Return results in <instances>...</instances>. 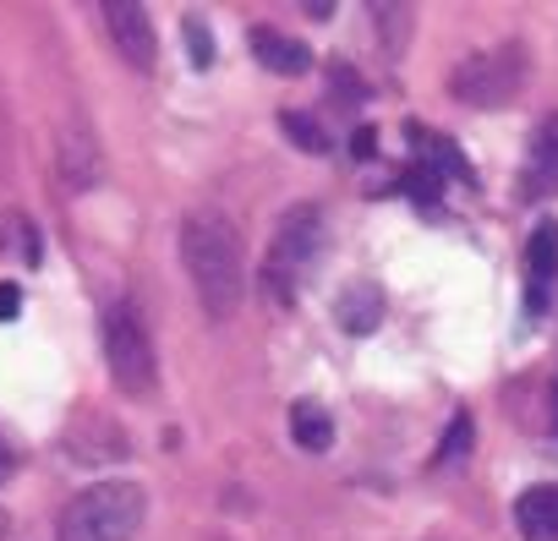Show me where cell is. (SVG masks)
<instances>
[{"instance_id":"7c38bea8","label":"cell","mask_w":558,"mask_h":541,"mask_svg":"<svg viewBox=\"0 0 558 541\" xmlns=\"http://www.w3.org/2000/svg\"><path fill=\"white\" fill-rule=\"evenodd\" d=\"M291 438H296V448H307V454H329V448H335V421H329V410L313 405V399H296V405H291Z\"/></svg>"},{"instance_id":"9c48e42d","label":"cell","mask_w":558,"mask_h":541,"mask_svg":"<svg viewBox=\"0 0 558 541\" xmlns=\"http://www.w3.org/2000/svg\"><path fill=\"white\" fill-rule=\"evenodd\" d=\"M514 530L520 541H558V481L525 487L514 497Z\"/></svg>"},{"instance_id":"ba28073f","label":"cell","mask_w":558,"mask_h":541,"mask_svg":"<svg viewBox=\"0 0 558 541\" xmlns=\"http://www.w3.org/2000/svg\"><path fill=\"white\" fill-rule=\"evenodd\" d=\"M520 197H525V202L558 197V115H542V126L531 132V153H525Z\"/></svg>"},{"instance_id":"7a4b0ae2","label":"cell","mask_w":558,"mask_h":541,"mask_svg":"<svg viewBox=\"0 0 558 541\" xmlns=\"http://www.w3.org/2000/svg\"><path fill=\"white\" fill-rule=\"evenodd\" d=\"M148 497L137 481H94L61 508L56 536L61 541H132L143 530Z\"/></svg>"},{"instance_id":"8fae6325","label":"cell","mask_w":558,"mask_h":541,"mask_svg":"<svg viewBox=\"0 0 558 541\" xmlns=\"http://www.w3.org/2000/svg\"><path fill=\"white\" fill-rule=\"evenodd\" d=\"M335 318H340V329H345V334H373V329L384 323V291H378L373 280L345 285V291H340V302H335Z\"/></svg>"},{"instance_id":"30bf717a","label":"cell","mask_w":558,"mask_h":541,"mask_svg":"<svg viewBox=\"0 0 558 541\" xmlns=\"http://www.w3.org/2000/svg\"><path fill=\"white\" fill-rule=\"evenodd\" d=\"M246 45H252L257 66H268V72H279V77H302V72L313 66V50H307V45H296V39H286V34H274V28H252Z\"/></svg>"},{"instance_id":"6da1fadb","label":"cell","mask_w":558,"mask_h":541,"mask_svg":"<svg viewBox=\"0 0 558 541\" xmlns=\"http://www.w3.org/2000/svg\"><path fill=\"white\" fill-rule=\"evenodd\" d=\"M181 262L192 274V291L203 302L208 318H235L241 296H246V246H241V230L214 213V208H197L186 213L181 224Z\"/></svg>"},{"instance_id":"277c9868","label":"cell","mask_w":558,"mask_h":541,"mask_svg":"<svg viewBox=\"0 0 558 541\" xmlns=\"http://www.w3.org/2000/svg\"><path fill=\"white\" fill-rule=\"evenodd\" d=\"M525 72H531V61H525L520 45L476 50V56H465V61L449 72V94H454L460 104H471V110H504V104L520 94Z\"/></svg>"},{"instance_id":"d6986e66","label":"cell","mask_w":558,"mask_h":541,"mask_svg":"<svg viewBox=\"0 0 558 541\" xmlns=\"http://www.w3.org/2000/svg\"><path fill=\"white\" fill-rule=\"evenodd\" d=\"M12 470H17V448H12L7 438H0V481H7Z\"/></svg>"},{"instance_id":"ffe728a7","label":"cell","mask_w":558,"mask_h":541,"mask_svg":"<svg viewBox=\"0 0 558 541\" xmlns=\"http://www.w3.org/2000/svg\"><path fill=\"white\" fill-rule=\"evenodd\" d=\"M335 12H340V7H335V0H313V7H307V17H313V23H329Z\"/></svg>"},{"instance_id":"9a60e30c","label":"cell","mask_w":558,"mask_h":541,"mask_svg":"<svg viewBox=\"0 0 558 541\" xmlns=\"http://www.w3.org/2000/svg\"><path fill=\"white\" fill-rule=\"evenodd\" d=\"M411 7H373V17H378V28H384V45L389 50H400L405 45V28H411V17H405Z\"/></svg>"},{"instance_id":"e0dca14e","label":"cell","mask_w":558,"mask_h":541,"mask_svg":"<svg viewBox=\"0 0 558 541\" xmlns=\"http://www.w3.org/2000/svg\"><path fill=\"white\" fill-rule=\"evenodd\" d=\"M17 312H23V291L12 280H0V323H17Z\"/></svg>"},{"instance_id":"4fadbf2b","label":"cell","mask_w":558,"mask_h":541,"mask_svg":"<svg viewBox=\"0 0 558 541\" xmlns=\"http://www.w3.org/2000/svg\"><path fill=\"white\" fill-rule=\"evenodd\" d=\"M471 438H476L471 416H465V410H454L449 432L438 438V454H433V465H438V470H454V465H465V454H471Z\"/></svg>"},{"instance_id":"3957f363","label":"cell","mask_w":558,"mask_h":541,"mask_svg":"<svg viewBox=\"0 0 558 541\" xmlns=\"http://www.w3.org/2000/svg\"><path fill=\"white\" fill-rule=\"evenodd\" d=\"M318 257H324V208L296 202L279 219V230L268 241V262H263V285L274 291V302H296V285L307 280V268Z\"/></svg>"},{"instance_id":"8992f818","label":"cell","mask_w":558,"mask_h":541,"mask_svg":"<svg viewBox=\"0 0 558 541\" xmlns=\"http://www.w3.org/2000/svg\"><path fill=\"white\" fill-rule=\"evenodd\" d=\"M105 23H110V39H116V50H121V61L132 66V72H154V61H159V34H154V23H148V7H137V0H105Z\"/></svg>"},{"instance_id":"5bb4252c","label":"cell","mask_w":558,"mask_h":541,"mask_svg":"<svg viewBox=\"0 0 558 541\" xmlns=\"http://www.w3.org/2000/svg\"><path fill=\"white\" fill-rule=\"evenodd\" d=\"M279 126H286V132L296 137V148H302V153H329V137H324V126H318V121H307V115L286 110V115H279Z\"/></svg>"},{"instance_id":"2e32d148","label":"cell","mask_w":558,"mask_h":541,"mask_svg":"<svg viewBox=\"0 0 558 541\" xmlns=\"http://www.w3.org/2000/svg\"><path fill=\"white\" fill-rule=\"evenodd\" d=\"M186 45H192V66H214V45L203 23H186Z\"/></svg>"},{"instance_id":"52a82bcc","label":"cell","mask_w":558,"mask_h":541,"mask_svg":"<svg viewBox=\"0 0 558 541\" xmlns=\"http://www.w3.org/2000/svg\"><path fill=\"white\" fill-rule=\"evenodd\" d=\"M558 280V219H542L525 241V312L542 318Z\"/></svg>"},{"instance_id":"ac0fdd59","label":"cell","mask_w":558,"mask_h":541,"mask_svg":"<svg viewBox=\"0 0 558 541\" xmlns=\"http://www.w3.org/2000/svg\"><path fill=\"white\" fill-rule=\"evenodd\" d=\"M373 148H378V132L362 126V132H356V159H373Z\"/></svg>"},{"instance_id":"5b68a950","label":"cell","mask_w":558,"mask_h":541,"mask_svg":"<svg viewBox=\"0 0 558 541\" xmlns=\"http://www.w3.org/2000/svg\"><path fill=\"white\" fill-rule=\"evenodd\" d=\"M99 329H105V361H110L116 389H121V394H132V399L154 394L159 367H154V340H148L143 318H137L132 307H110Z\"/></svg>"},{"instance_id":"44dd1931","label":"cell","mask_w":558,"mask_h":541,"mask_svg":"<svg viewBox=\"0 0 558 541\" xmlns=\"http://www.w3.org/2000/svg\"><path fill=\"white\" fill-rule=\"evenodd\" d=\"M553 432H558V378H553Z\"/></svg>"}]
</instances>
